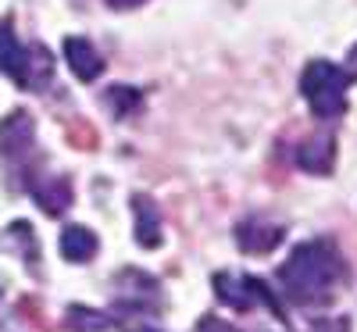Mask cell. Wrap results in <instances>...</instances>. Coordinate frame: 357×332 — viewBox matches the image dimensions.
<instances>
[{"label":"cell","mask_w":357,"mask_h":332,"mask_svg":"<svg viewBox=\"0 0 357 332\" xmlns=\"http://www.w3.org/2000/svg\"><path fill=\"white\" fill-rule=\"evenodd\" d=\"M211 286H215V296L222 300V304H229L236 311H247V308H254L261 300V304L272 308V315L279 322H286V311L275 300V293L268 289L261 279H254V276H229V271H218V276L211 279Z\"/></svg>","instance_id":"3"},{"label":"cell","mask_w":357,"mask_h":332,"mask_svg":"<svg viewBox=\"0 0 357 332\" xmlns=\"http://www.w3.org/2000/svg\"><path fill=\"white\" fill-rule=\"evenodd\" d=\"M197 332H236L229 322H222V318H204L200 325H197Z\"/></svg>","instance_id":"15"},{"label":"cell","mask_w":357,"mask_h":332,"mask_svg":"<svg viewBox=\"0 0 357 332\" xmlns=\"http://www.w3.org/2000/svg\"><path fill=\"white\" fill-rule=\"evenodd\" d=\"M107 4H111L114 11H129V8H139V4H146V0H107Z\"/></svg>","instance_id":"16"},{"label":"cell","mask_w":357,"mask_h":332,"mask_svg":"<svg viewBox=\"0 0 357 332\" xmlns=\"http://www.w3.org/2000/svg\"><path fill=\"white\" fill-rule=\"evenodd\" d=\"M97 236L89 232L86 225H68L65 232H61V254L68 257V261H75V264H86L89 257L97 254Z\"/></svg>","instance_id":"10"},{"label":"cell","mask_w":357,"mask_h":332,"mask_svg":"<svg viewBox=\"0 0 357 332\" xmlns=\"http://www.w3.org/2000/svg\"><path fill=\"white\" fill-rule=\"evenodd\" d=\"M296 165L311 175H329L336 165V139L333 136H311L307 143L296 146Z\"/></svg>","instance_id":"6"},{"label":"cell","mask_w":357,"mask_h":332,"mask_svg":"<svg viewBox=\"0 0 357 332\" xmlns=\"http://www.w3.org/2000/svg\"><path fill=\"white\" fill-rule=\"evenodd\" d=\"M311 332H350V325H347V318H321L311 325Z\"/></svg>","instance_id":"14"},{"label":"cell","mask_w":357,"mask_h":332,"mask_svg":"<svg viewBox=\"0 0 357 332\" xmlns=\"http://www.w3.org/2000/svg\"><path fill=\"white\" fill-rule=\"evenodd\" d=\"M65 61H68L72 75L82 79V82H93V79L104 72V57L97 54L93 43L82 40V36H68V40H65Z\"/></svg>","instance_id":"5"},{"label":"cell","mask_w":357,"mask_h":332,"mask_svg":"<svg viewBox=\"0 0 357 332\" xmlns=\"http://www.w3.org/2000/svg\"><path fill=\"white\" fill-rule=\"evenodd\" d=\"M33 118H29L25 111H15V114H8L4 122H0V150L4 154H25L29 146H33Z\"/></svg>","instance_id":"8"},{"label":"cell","mask_w":357,"mask_h":332,"mask_svg":"<svg viewBox=\"0 0 357 332\" xmlns=\"http://www.w3.org/2000/svg\"><path fill=\"white\" fill-rule=\"evenodd\" d=\"M347 72H350V79L357 75V43L350 47V57H347Z\"/></svg>","instance_id":"17"},{"label":"cell","mask_w":357,"mask_h":332,"mask_svg":"<svg viewBox=\"0 0 357 332\" xmlns=\"http://www.w3.org/2000/svg\"><path fill=\"white\" fill-rule=\"evenodd\" d=\"M286 229L275 222H264V218H247L236 225V243H240L243 254H272L282 243Z\"/></svg>","instance_id":"4"},{"label":"cell","mask_w":357,"mask_h":332,"mask_svg":"<svg viewBox=\"0 0 357 332\" xmlns=\"http://www.w3.org/2000/svg\"><path fill=\"white\" fill-rule=\"evenodd\" d=\"M33 197H36L40 211H47V215H61V211L68 207V200H72V186L65 183V179H50V183L33 190Z\"/></svg>","instance_id":"11"},{"label":"cell","mask_w":357,"mask_h":332,"mask_svg":"<svg viewBox=\"0 0 357 332\" xmlns=\"http://www.w3.org/2000/svg\"><path fill=\"white\" fill-rule=\"evenodd\" d=\"M107 100H111V107H114L118 118H129V114H136L143 107V93H139L136 86H111Z\"/></svg>","instance_id":"13"},{"label":"cell","mask_w":357,"mask_h":332,"mask_svg":"<svg viewBox=\"0 0 357 332\" xmlns=\"http://www.w3.org/2000/svg\"><path fill=\"white\" fill-rule=\"evenodd\" d=\"M111 325H114V322H111L107 315L93 311V308H82V304L68 308V329H72V332H107Z\"/></svg>","instance_id":"12"},{"label":"cell","mask_w":357,"mask_h":332,"mask_svg":"<svg viewBox=\"0 0 357 332\" xmlns=\"http://www.w3.org/2000/svg\"><path fill=\"white\" fill-rule=\"evenodd\" d=\"M132 215H136V243L154 250L161 243V215L158 207L151 204V197H132Z\"/></svg>","instance_id":"9"},{"label":"cell","mask_w":357,"mask_h":332,"mask_svg":"<svg viewBox=\"0 0 357 332\" xmlns=\"http://www.w3.org/2000/svg\"><path fill=\"white\" fill-rule=\"evenodd\" d=\"M343 282V261L336 254L333 243H321V239H311V243H301L279 268V286L289 300L304 308L314 304H329L336 296V286Z\"/></svg>","instance_id":"1"},{"label":"cell","mask_w":357,"mask_h":332,"mask_svg":"<svg viewBox=\"0 0 357 332\" xmlns=\"http://www.w3.org/2000/svg\"><path fill=\"white\" fill-rule=\"evenodd\" d=\"M350 72L333 61H311L301 75V93L318 118H340L347 111Z\"/></svg>","instance_id":"2"},{"label":"cell","mask_w":357,"mask_h":332,"mask_svg":"<svg viewBox=\"0 0 357 332\" xmlns=\"http://www.w3.org/2000/svg\"><path fill=\"white\" fill-rule=\"evenodd\" d=\"M0 72L11 75L18 86H29V50L18 43L11 25H0Z\"/></svg>","instance_id":"7"}]
</instances>
